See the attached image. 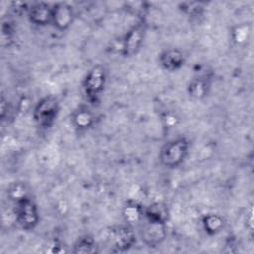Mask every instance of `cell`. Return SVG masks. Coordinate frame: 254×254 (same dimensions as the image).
Masks as SVG:
<instances>
[{"label":"cell","mask_w":254,"mask_h":254,"mask_svg":"<svg viewBox=\"0 0 254 254\" xmlns=\"http://www.w3.org/2000/svg\"><path fill=\"white\" fill-rule=\"evenodd\" d=\"M144 219L167 224L169 220V210L167 205L161 202H154L149 206L144 207Z\"/></svg>","instance_id":"13"},{"label":"cell","mask_w":254,"mask_h":254,"mask_svg":"<svg viewBox=\"0 0 254 254\" xmlns=\"http://www.w3.org/2000/svg\"><path fill=\"white\" fill-rule=\"evenodd\" d=\"M158 61L164 70L168 72H176L184 66L186 57L180 49L168 48L160 53Z\"/></svg>","instance_id":"9"},{"label":"cell","mask_w":254,"mask_h":254,"mask_svg":"<svg viewBox=\"0 0 254 254\" xmlns=\"http://www.w3.org/2000/svg\"><path fill=\"white\" fill-rule=\"evenodd\" d=\"M14 214L16 222L22 230H34L40 222L39 208L34 199L28 195L14 202Z\"/></svg>","instance_id":"4"},{"label":"cell","mask_w":254,"mask_h":254,"mask_svg":"<svg viewBox=\"0 0 254 254\" xmlns=\"http://www.w3.org/2000/svg\"><path fill=\"white\" fill-rule=\"evenodd\" d=\"M211 88V77L206 74L194 76L188 84V93L193 99H203L206 97Z\"/></svg>","instance_id":"11"},{"label":"cell","mask_w":254,"mask_h":254,"mask_svg":"<svg viewBox=\"0 0 254 254\" xmlns=\"http://www.w3.org/2000/svg\"><path fill=\"white\" fill-rule=\"evenodd\" d=\"M136 241V233L129 224L115 225L107 231V243L112 252L128 251L135 245Z\"/></svg>","instance_id":"5"},{"label":"cell","mask_w":254,"mask_h":254,"mask_svg":"<svg viewBox=\"0 0 254 254\" xmlns=\"http://www.w3.org/2000/svg\"><path fill=\"white\" fill-rule=\"evenodd\" d=\"M106 81V70L102 65H94L85 73L82 80V91L89 104L97 105L100 102Z\"/></svg>","instance_id":"2"},{"label":"cell","mask_w":254,"mask_h":254,"mask_svg":"<svg viewBox=\"0 0 254 254\" xmlns=\"http://www.w3.org/2000/svg\"><path fill=\"white\" fill-rule=\"evenodd\" d=\"M0 109H1V114H0L1 119H2V120H4L5 115H6V114L9 112V110H10V108H9V102H8V100H7V99H5L4 95H2V96H1Z\"/></svg>","instance_id":"19"},{"label":"cell","mask_w":254,"mask_h":254,"mask_svg":"<svg viewBox=\"0 0 254 254\" xmlns=\"http://www.w3.org/2000/svg\"><path fill=\"white\" fill-rule=\"evenodd\" d=\"M71 124L77 131H86L90 129L94 122L95 117L92 111L87 106H79L77 107L70 116Z\"/></svg>","instance_id":"12"},{"label":"cell","mask_w":254,"mask_h":254,"mask_svg":"<svg viewBox=\"0 0 254 254\" xmlns=\"http://www.w3.org/2000/svg\"><path fill=\"white\" fill-rule=\"evenodd\" d=\"M140 238L148 247L159 246L167 237V224L149 221L143 218L139 228Z\"/></svg>","instance_id":"7"},{"label":"cell","mask_w":254,"mask_h":254,"mask_svg":"<svg viewBox=\"0 0 254 254\" xmlns=\"http://www.w3.org/2000/svg\"><path fill=\"white\" fill-rule=\"evenodd\" d=\"M122 216L126 224H140L144 218V207L134 201L127 202L123 207Z\"/></svg>","instance_id":"14"},{"label":"cell","mask_w":254,"mask_h":254,"mask_svg":"<svg viewBox=\"0 0 254 254\" xmlns=\"http://www.w3.org/2000/svg\"><path fill=\"white\" fill-rule=\"evenodd\" d=\"M184 14L190 18H197L203 14L204 7L199 2H185L180 8Z\"/></svg>","instance_id":"17"},{"label":"cell","mask_w":254,"mask_h":254,"mask_svg":"<svg viewBox=\"0 0 254 254\" xmlns=\"http://www.w3.org/2000/svg\"><path fill=\"white\" fill-rule=\"evenodd\" d=\"M72 253L75 254H93L99 252V246L95 239L88 234L78 237L73 243Z\"/></svg>","instance_id":"15"},{"label":"cell","mask_w":254,"mask_h":254,"mask_svg":"<svg viewBox=\"0 0 254 254\" xmlns=\"http://www.w3.org/2000/svg\"><path fill=\"white\" fill-rule=\"evenodd\" d=\"M74 21V12L72 7L64 2L53 5L52 25L60 32L66 31Z\"/></svg>","instance_id":"8"},{"label":"cell","mask_w":254,"mask_h":254,"mask_svg":"<svg viewBox=\"0 0 254 254\" xmlns=\"http://www.w3.org/2000/svg\"><path fill=\"white\" fill-rule=\"evenodd\" d=\"M53 6L45 2H36L27 8V17L35 26L45 27L52 24Z\"/></svg>","instance_id":"10"},{"label":"cell","mask_w":254,"mask_h":254,"mask_svg":"<svg viewBox=\"0 0 254 254\" xmlns=\"http://www.w3.org/2000/svg\"><path fill=\"white\" fill-rule=\"evenodd\" d=\"M146 36V24L142 21L132 26L124 35L121 42V55L133 57L141 50Z\"/></svg>","instance_id":"6"},{"label":"cell","mask_w":254,"mask_h":254,"mask_svg":"<svg viewBox=\"0 0 254 254\" xmlns=\"http://www.w3.org/2000/svg\"><path fill=\"white\" fill-rule=\"evenodd\" d=\"M60 102L55 95H45L35 104L32 116L36 125L47 130L54 126L60 114Z\"/></svg>","instance_id":"3"},{"label":"cell","mask_w":254,"mask_h":254,"mask_svg":"<svg viewBox=\"0 0 254 254\" xmlns=\"http://www.w3.org/2000/svg\"><path fill=\"white\" fill-rule=\"evenodd\" d=\"M202 228L208 235L218 234L224 227V220L222 216L216 213H207L201 220Z\"/></svg>","instance_id":"16"},{"label":"cell","mask_w":254,"mask_h":254,"mask_svg":"<svg viewBox=\"0 0 254 254\" xmlns=\"http://www.w3.org/2000/svg\"><path fill=\"white\" fill-rule=\"evenodd\" d=\"M190 142L187 137L179 136L167 141L159 151V161L167 169L180 167L189 155Z\"/></svg>","instance_id":"1"},{"label":"cell","mask_w":254,"mask_h":254,"mask_svg":"<svg viewBox=\"0 0 254 254\" xmlns=\"http://www.w3.org/2000/svg\"><path fill=\"white\" fill-rule=\"evenodd\" d=\"M8 195L10 196L11 200L16 202L17 200H19L21 198H24V197H26L30 194H29L28 190H26V187H25L24 184L14 183L8 190Z\"/></svg>","instance_id":"18"}]
</instances>
